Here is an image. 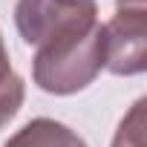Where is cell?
<instances>
[{
    "label": "cell",
    "mask_w": 147,
    "mask_h": 147,
    "mask_svg": "<svg viewBox=\"0 0 147 147\" xmlns=\"http://www.w3.org/2000/svg\"><path fill=\"white\" fill-rule=\"evenodd\" d=\"M15 23L38 46L32 75L52 95H72L95 81L107 58L104 26L92 0H18Z\"/></svg>",
    "instance_id": "obj_1"
},
{
    "label": "cell",
    "mask_w": 147,
    "mask_h": 147,
    "mask_svg": "<svg viewBox=\"0 0 147 147\" xmlns=\"http://www.w3.org/2000/svg\"><path fill=\"white\" fill-rule=\"evenodd\" d=\"M104 66L115 75H138L147 66V9L144 0H121L115 18L104 26Z\"/></svg>",
    "instance_id": "obj_2"
},
{
    "label": "cell",
    "mask_w": 147,
    "mask_h": 147,
    "mask_svg": "<svg viewBox=\"0 0 147 147\" xmlns=\"http://www.w3.org/2000/svg\"><path fill=\"white\" fill-rule=\"evenodd\" d=\"M6 147H87V141L61 121L35 118L26 127H20L6 141Z\"/></svg>",
    "instance_id": "obj_3"
},
{
    "label": "cell",
    "mask_w": 147,
    "mask_h": 147,
    "mask_svg": "<svg viewBox=\"0 0 147 147\" xmlns=\"http://www.w3.org/2000/svg\"><path fill=\"white\" fill-rule=\"evenodd\" d=\"M20 104H23V78L12 69L9 52L0 38V130L18 115Z\"/></svg>",
    "instance_id": "obj_4"
},
{
    "label": "cell",
    "mask_w": 147,
    "mask_h": 147,
    "mask_svg": "<svg viewBox=\"0 0 147 147\" xmlns=\"http://www.w3.org/2000/svg\"><path fill=\"white\" fill-rule=\"evenodd\" d=\"M113 147H144V98L136 101L124 115V121L118 124Z\"/></svg>",
    "instance_id": "obj_5"
}]
</instances>
